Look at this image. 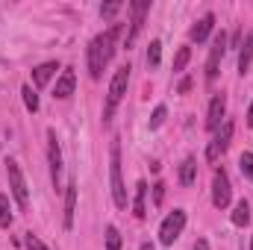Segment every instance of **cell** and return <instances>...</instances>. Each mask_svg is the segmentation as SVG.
<instances>
[{
	"label": "cell",
	"mask_w": 253,
	"mask_h": 250,
	"mask_svg": "<svg viewBox=\"0 0 253 250\" xmlns=\"http://www.w3.org/2000/svg\"><path fill=\"white\" fill-rule=\"evenodd\" d=\"M165 115H168V109H165V106H156V109H153V118H150V129L162 126V121H165Z\"/></svg>",
	"instance_id": "26"
},
{
	"label": "cell",
	"mask_w": 253,
	"mask_h": 250,
	"mask_svg": "<svg viewBox=\"0 0 253 250\" xmlns=\"http://www.w3.org/2000/svg\"><path fill=\"white\" fill-rule=\"evenodd\" d=\"M253 62V30L248 33V42L242 44V53H239V74H248Z\"/></svg>",
	"instance_id": "16"
},
{
	"label": "cell",
	"mask_w": 253,
	"mask_h": 250,
	"mask_svg": "<svg viewBox=\"0 0 253 250\" xmlns=\"http://www.w3.org/2000/svg\"><path fill=\"white\" fill-rule=\"evenodd\" d=\"M147 9H150V3L147 0H138V3H132L129 6V12H132V21H129V33H126V47L135 42V36L141 33V24H144V15H147Z\"/></svg>",
	"instance_id": "10"
},
{
	"label": "cell",
	"mask_w": 253,
	"mask_h": 250,
	"mask_svg": "<svg viewBox=\"0 0 253 250\" xmlns=\"http://www.w3.org/2000/svg\"><path fill=\"white\" fill-rule=\"evenodd\" d=\"M47 162H50L53 186L59 188V177H62V150H59V141H56V132H53V129L47 132Z\"/></svg>",
	"instance_id": "9"
},
{
	"label": "cell",
	"mask_w": 253,
	"mask_h": 250,
	"mask_svg": "<svg viewBox=\"0 0 253 250\" xmlns=\"http://www.w3.org/2000/svg\"><path fill=\"white\" fill-rule=\"evenodd\" d=\"M118 24H112L103 36H97L91 44H88V71H91V77L94 80H100V74H103V68H106V62L112 59V44H115V39H118Z\"/></svg>",
	"instance_id": "1"
},
{
	"label": "cell",
	"mask_w": 253,
	"mask_h": 250,
	"mask_svg": "<svg viewBox=\"0 0 253 250\" xmlns=\"http://www.w3.org/2000/svg\"><path fill=\"white\" fill-rule=\"evenodd\" d=\"M162 200H165V183H156L153 186V203L162 206Z\"/></svg>",
	"instance_id": "28"
},
{
	"label": "cell",
	"mask_w": 253,
	"mask_h": 250,
	"mask_svg": "<svg viewBox=\"0 0 253 250\" xmlns=\"http://www.w3.org/2000/svg\"><path fill=\"white\" fill-rule=\"evenodd\" d=\"M191 88V80L189 77H186V80H183V83H180V88H177V91H180V94H186V91H189Z\"/></svg>",
	"instance_id": "30"
},
{
	"label": "cell",
	"mask_w": 253,
	"mask_h": 250,
	"mask_svg": "<svg viewBox=\"0 0 253 250\" xmlns=\"http://www.w3.org/2000/svg\"><path fill=\"white\" fill-rule=\"evenodd\" d=\"M233 224H236V227H248V224H251V206H248V200H239V203H236V209H233Z\"/></svg>",
	"instance_id": "19"
},
{
	"label": "cell",
	"mask_w": 253,
	"mask_h": 250,
	"mask_svg": "<svg viewBox=\"0 0 253 250\" xmlns=\"http://www.w3.org/2000/svg\"><path fill=\"white\" fill-rule=\"evenodd\" d=\"M212 27H215V15L209 12V15H203L200 21H197V27H191V39L200 44V42H206L209 39V33H212Z\"/></svg>",
	"instance_id": "14"
},
{
	"label": "cell",
	"mask_w": 253,
	"mask_h": 250,
	"mask_svg": "<svg viewBox=\"0 0 253 250\" xmlns=\"http://www.w3.org/2000/svg\"><path fill=\"white\" fill-rule=\"evenodd\" d=\"M189 59H191V50L189 47H180V50H177V59H174V71H183V68L189 65Z\"/></svg>",
	"instance_id": "25"
},
{
	"label": "cell",
	"mask_w": 253,
	"mask_h": 250,
	"mask_svg": "<svg viewBox=\"0 0 253 250\" xmlns=\"http://www.w3.org/2000/svg\"><path fill=\"white\" fill-rule=\"evenodd\" d=\"M230 197H233L230 177H227L224 168H218V171H215V180H212V203H215L218 209H224V206H230Z\"/></svg>",
	"instance_id": "6"
},
{
	"label": "cell",
	"mask_w": 253,
	"mask_h": 250,
	"mask_svg": "<svg viewBox=\"0 0 253 250\" xmlns=\"http://www.w3.org/2000/svg\"><path fill=\"white\" fill-rule=\"evenodd\" d=\"M248 126H253V103H251V109H248Z\"/></svg>",
	"instance_id": "32"
},
{
	"label": "cell",
	"mask_w": 253,
	"mask_h": 250,
	"mask_svg": "<svg viewBox=\"0 0 253 250\" xmlns=\"http://www.w3.org/2000/svg\"><path fill=\"white\" fill-rule=\"evenodd\" d=\"M132 209H135V218L147 215V183L144 180L135 183V203H132Z\"/></svg>",
	"instance_id": "17"
},
{
	"label": "cell",
	"mask_w": 253,
	"mask_h": 250,
	"mask_svg": "<svg viewBox=\"0 0 253 250\" xmlns=\"http://www.w3.org/2000/svg\"><path fill=\"white\" fill-rule=\"evenodd\" d=\"M230 138H233V121H224V124H221V129L215 132L212 144L206 147V159H209V162H218V156L230 147Z\"/></svg>",
	"instance_id": "7"
},
{
	"label": "cell",
	"mask_w": 253,
	"mask_h": 250,
	"mask_svg": "<svg viewBox=\"0 0 253 250\" xmlns=\"http://www.w3.org/2000/svg\"><path fill=\"white\" fill-rule=\"evenodd\" d=\"M21 94H24V106H27L30 112H39V94H36L30 85H24V88H21Z\"/></svg>",
	"instance_id": "20"
},
{
	"label": "cell",
	"mask_w": 253,
	"mask_h": 250,
	"mask_svg": "<svg viewBox=\"0 0 253 250\" xmlns=\"http://www.w3.org/2000/svg\"><path fill=\"white\" fill-rule=\"evenodd\" d=\"M109 177H112L115 206L126 209V191H124V180H121V144L118 141H112V150H109Z\"/></svg>",
	"instance_id": "3"
},
{
	"label": "cell",
	"mask_w": 253,
	"mask_h": 250,
	"mask_svg": "<svg viewBox=\"0 0 253 250\" xmlns=\"http://www.w3.org/2000/svg\"><path fill=\"white\" fill-rule=\"evenodd\" d=\"M27 250H47V248H44V242H42L39 236H33V233H27Z\"/></svg>",
	"instance_id": "27"
},
{
	"label": "cell",
	"mask_w": 253,
	"mask_h": 250,
	"mask_svg": "<svg viewBox=\"0 0 253 250\" xmlns=\"http://www.w3.org/2000/svg\"><path fill=\"white\" fill-rule=\"evenodd\" d=\"M141 250H153V245H150V242H144V245H141Z\"/></svg>",
	"instance_id": "33"
},
{
	"label": "cell",
	"mask_w": 253,
	"mask_h": 250,
	"mask_svg": "<svg viewBox=\"0 0 253 250\" xmlns=\"http://www.w3.org/2000/svg\"><path fill=\"white\" fill-rule=\"evenodd\" d=\"M159 59H162V42H150V47H147V65L156 68Z\"/></svg>",
	"instance_id": "22"
},
{
	"label": "cell",
	"mask_w": 253,
	"mask_h": 250,
	"mask_svg": "<svg viewBox=\"0 0 253 250\" xmlns=\"http://www.w3.org/2000/svg\"><path fill=\"white\" fill-rule=\"evenodd\" d=\"M224 112H227V100H224V94H215L212 103H209L206 126H209V129H218V126H221V118H224Z\"/></svg>",
	"instance_id": "11"
},
{
	"label": "cell",
	"mask_w": 253,
	"mask_h": 250,
	"mask_svg": "<svg viewBox=\"0 0 253 250\" xmlns=\"http://www.w3.org/2000/svg\"><path fill=\"white\" fill-rule=\"evenodd\" d=\"M194 250H209V242H206V239H197V245H194Z\"/></svg>",
	"instance_id": "31"
},
{
	"label": "cell",
	"mask_w": 253,
	"mask_h": 250,
	"mask_svg": "<svg viewBox=\"0 0 253 250\" xmlns=\"http://www.w3.org/2000/svg\"><path fill=\"white\" fill-rule=\"evenodd\" d=\"M239 168H242V174H245V177L253 183V153H248V150H245V153L239 156Z\"/></svg>",
	"instance_id": "23"
},
{
	"label": "cell",
	"mask_w": 253,
	"mask_h": 250,
	"mask_svg": "<svg viewBox=\"0 0 253 250\" xmlns=\"http://www.w3.org/2000/svg\"><path fill=\"white\" fill-rule=\"evenodd\" d=\"M224 50H227V36L218 33L215 42H212V50H209V59H206V80L212 83L218 77V68H221V59H224Z\"/></svg>",
	"instance_id": "8"
},
{
	"label": "cell",
	"mask_w": 253,
	"mask_h": 250,
	"mask_svg": "<svg viewBox=\"0 0 253 250\" xmlns=\"http://www.w3.org/2000/svg\"><path fill=\"white\" fill-rule=\"evenodd\" d=\"M194 180H197V162L189 156V159L180 165V183H183V186H194Z\"/></svg>",
	"instance_id": "18"
},
{
	"label": "cell",
	"mask_w": 253,
	"mask_h": 250,
	"mask_svg": "<svg viewBox=\"0 0 253 250\" xmlns=\"http://www.w3.org/2000/svg\"><path fill=\"white\" fill-rule=\"evenodd\" d=\"M118 9H121V3H106V6H100V15H103V18H112Z\"/></svg>",
	"instance_id": "29"
},
{
	"label": "cell",
	"mask_w": 253,
	"mask_h": 250,
	"mask_svg": "<svg viewBox=\"0 0 253 250\" xmlns=\"http://www.w3.org/2000/svg\"><path fill=\"white\" fill-rule=\"evenodd\" d=\"M106 250H121V236H118L115 227L106 230Z\"/></svg>",
	"instance_id": "24"
},
{
	"label": "cell",
	"mask_w": 253,
	"mask_h": 250,
	"mask_svg": "<svg viewBox=\"0 0 253 250\" xmlns=\"http://www.w3.org/2000/svg\"><path fill=\"white\" fill-rule=\"evenodd\" d=\"M183 227H186V209H174V212L162 221V227H159V239H162V245H174V242L180 239Z\"/></svg>",
	"instance_id": "4"
},
{
	"label": "cell",
	"mask_w": 253,
	"mask_h": 250,
	"mask_svg": "<svg viewBox=\"0 0 253 250\" xmlns=\"http://www.w3.org/2000/svg\"><path fill=\"white\" fill-rule=\"evenodd\" d=\"M12 224V206H9V197L0 194V227H9Z\"/></svg>",
	"instance_id": "21"
},
{
	"label": "cell",
	"mask_w": 253,
	"mask_h": 250,
	"mask_svg": "<svg viewBox=\"0 0 253 250\" xmlns=\"http://www.w3.org/2000/svg\"><path fill=\"white\" fill-rule=\"evenodd\" d=\"M74 85H77V77H74V71H62V77L56 80V88H53V97H71L74 94Z\"/></svg>",
	"instance_id": "13"
},
{
	"label": "cell",
	"mask_w": 253,
	"mask_h": 250,
	"mask_svg": "<svg viewBox=\"0 0 253 250\" xmlns=\"http://www.w3.org/2000/svg\"><path fill=\"white\" fill-rule=\"evenodd\" d=\"M59 71V62H44V65H39L36 71H33V83L42 88V85H47L50 80H53V74Z\"/></svg>",
	"instance_id": "15"
},
{
	"label": "cell",
	"mask_w": 253,
	"mask_h": 250,
	"mask_svg": "<svg viewBox=\"0 0 253 250\" xmlns=\"http://www.w3.org/2000/svg\"><path fill=\"white\" fill-rule=\"evenodd\" d=\"M251 250H253V239H251Z\"/></svg>",
	"instance_id": "34"
},
{
	"label": "cell",
	"mask_w": 253,
	"mask_h": 250,
	"mask_svg": "<svg viewBox=\"0 0 253 250\" xmlns=\"http://www.w3.org/2000/svg\"><path fill=\"white\" fill-rule=\"evenodd\" d=\"M77 183H68L65 188V230L74 227V212H77Z\"/></svg>",
	"instance_id": "12"
},
{
	"label": "cell",
	"mask_w": 253,
	"mask_h": 250,
	"mask_svg": "<svg viewBox=\"0 0 253 250\" xmlns=\"http://www.w3.org/2000/svg\"><path fill=\"white\" fill-rule=\"evenodd\" d=\"M129 65H121L118 71H115V77H112V83H109V94H106V109H103V121H109L112 118V112H115V106L121 103V97L126 94V83H129Z\"/></svg>",
	"instance_id": "2"
},
{
	"label": "cell",
	"mask_w": 253,
	"mask_h": 250,
	"mask_svg": "<svg viewBox=\"0 0 253 250\" xmlns=\"http://www.w3.org/2000/svg\"><path fill=\"white\" fill-rule=\"evenodd\" d=\"M6 174H9V188H12V197L18 200L21 209H27V183H24V174H21V165L15 159H6Z\"/></svg>",
	"instance_id": "5"
}]
</instances>
